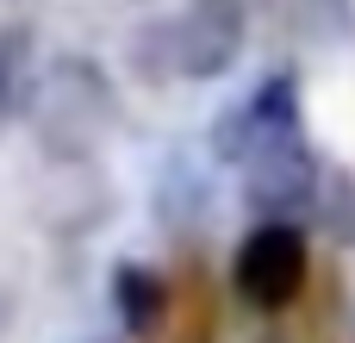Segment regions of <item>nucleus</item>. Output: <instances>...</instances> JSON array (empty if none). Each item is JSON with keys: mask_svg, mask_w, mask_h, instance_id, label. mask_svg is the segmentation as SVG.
<instances>
[{"mask_svg": "<svg viewBox=\"0 0 355 343\" xmlns=\"http://www.w3.org/2000/svg\"><path fill=\"white\" fill-rule=\"evenodd\" d=\"M37 25L31 19H6L0 25V119H31L37 81H44V56H37Z\"/></svg>", "mask_w": 355, "mask_h": 343, "instance_id": "nucleus-6", "label": "nucleus"}, {"mask_svg": "<svg viewBox=\"0 0 355 343\" xmlns=\"http://www.w3.org/2000/svg\"><path fill=\"white\" fill-rule=\"evenodd\" d=\"M306 275H312V250L300 225H256L231 262V287L256 312H287L306 294Z\"/></svg>", "mask_w": 355, "mask_h": 343, "instance_id": "nucleus-3", "label": "nucleus"}, {"mask_svg": "<svg viewBox=\"0 0 355 343\" xmlns=\"http://www.w3.org/2000/svg\"><path fill=\"white\" fill-rule=\"evenodd\" d=\"M281 137H300V87H293V75H268L250 100H237L231 112L212 119V156L218 162H250Z\"/></svg>", "mask_w": 355, "mask_h": 343, "instance_id": "nucleus-5", "label": "nucleus"}, {"mask_svg": "<svg viewBox=\"0 0 355 343\" xmlns=\"http://www.w3.org/2000/svg\"><path fill=\"white\" fill-rule=\"evenodd\" d=\"M243 37H250V12L243 0H187L181 19H162L150 25L137 44V56L156 69V75H187V81H218L237 69L243 56Z\"/></svg>", "mask_w": 355, "mask_h": 343, "instance_id": "nucleus-2", "label": "nucleus"}, {"mask_svg": "<svg viewBox=\"0 0 355 343\" xmlns=\"http://www.w3.org/2000/svg\"><path fill=\"white\" fill-rule=\"evenodd\" d=\"M112 112H119V94L94 56H50L44 62V81L31 100V131L50 162H87V150L106 137Z\"/></svg>", "mask_w": 355, "mask_h": 343, "instance_id": "nucleus-1", "label": "nucleus"}, {"mask_svg": "<svg viewBox=\"0 0 355 343\" xmlns=\"http://www.w3.org/2000/svg\"><path fill=\"white\" fill-rule=\"evenodd\" d=\"M112 312L131 337H156L168 319V281L144 262H119L112 269Z\"/></svg>", "mask_w": 355, "mask_h": 343, "instance_id": "nucleus-7", "label": "nucleus"}, {"mask_svg": "<svg viewBox=\"0 0 355 343\" xmlns=\"http://www.w3.org/2000/svg\"><path fill=\"white\" fill-rule=\"evenodd\" d=\"M6 331H12V294L0 287V343H6Z\"/></svg>", "mask_w": 355, "mask_h": 343, "instance_id": "nucleus-8", "label": "nucleus"}, {"mask_svg": "<svg viewBox=\"0 0 355 343\" xmlns=\"http://www.w3.org/2000/svg\"><path fill=\"white\" fill-rule=\"evenodd\" d=\"M243 200L262 225H293L300 212L318 206V156L306 150V137H281L262 156L243 162Z\"/></svg>", "mask_w": 355, "mask_h": 343, "instance_id": "nucleus-4", "label": "nucleus"}]
</instances>
